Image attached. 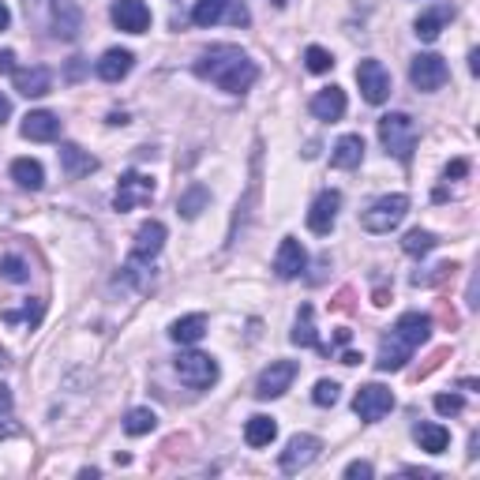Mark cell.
<instances>
[{
    "label": "cell",
    "mask_w": 480,
    "mask_h": 480,
    "mask_svg": "<svg viewBox=\"0 0 480 480\" xmlns=\"http://www.w3.org/2000/svg\"><path fill=\"white\" fill-rule=\"evenodd\" d=\"M177 375H180V383L184 387H192V390H211L218 383V361L211 357V353H196V349H188L180 353V357L173 361Z\"/></svg>",
    "instance_id": "obj_3"
},
{
    "label": "cell",
    "mask_w": 480,
    "mask_h": 480,
    "mask_svg": "<svg viewBox=\"0 0 480 480\" xmlns=\"http://www.w3.org/2000/svg\"><path fill=\"white\" fill-rule=\"evenodd\" d=\"M60 170H65L68 180H79V177H91L98 170V158L87 154L75 143H60Z\"/></svg>",
    "instance_id": "obj_17"
},
{
    "label": "cell",
    "mask_w": 480,
    "mask_h": 480,
    "mask_svg": "<svg viewBox=\"0 0 480 480\" xmlns=\"http://www.w3.org/2000/svg\"><path fill=\"white\" fill-rule=\"evenodd\" d=\"M0 72H15V57L12 53H0Z\"/></svg>",
    "instance_id": "obj_41"
},
{
    "label": "cell",
    "mask_w": 480,
    "mask_h": 480,
    "mask_svg": "<svg viewBox=\"0 0 480 480\" xmlns=\"http://www.w3.org/2000/svg\"><path fill=\"white\" fill-rule=\"evenodd\" d=\"M402 248H406V256H428L435 248V237L428 233V229H413V233H406Z\"/></svg>",
    "instance_id": "obj_32"
},
{
    "label": "cell",
    "mask_w": 480,
    "mask_h": 480,
    "mask_svg": "<svg viewBox=\"0 0 480 480\" xmlns=\"http://www.w3.org/2000/svg\"><path fill=\"white\" fill-rule=\"evenodd\" d=\"M154 199V177L139 173V170H128L117 184V196H113V206L124 214V211H135V206H147Z\"/></svg>",
    "instance_id": "obj_6"
},
{
    "label": "cell",
    "mask_w": 480,
    "mask_h": 480,
    "mask_svg": "<svg viewBox=\"0 0 480 480\" xmlns=\"http://www.w3.org/2000/svg\"><path fill=\"white\" fill-rule=\"evenodd\" d=\"M409 79H413V87L416 91H440L443 83L450 79V68H447V60L440 53H416L413 57V65H409Z\"/></svg>",
    "instance_id": "obj_7"
},
{
    "label": "cell",
    "mask_w": 480,
    "mask_h": 480,
    "mask_svg": "<svg viewBox=\"0 0 480 480\" xmlns=\"http://www.w3.org/2000/svg\"><path fill=\"white\" fill-rule=\"evenodd\" d=\"M275 4H278V8H285V4H289V0H275Z\"/></svg>",
    "instance_id": "obj_45"
},
{
    "label": "cell",
    "mask_w": 480,
    "mask_h": 480,
    "mask_svg": "<svg viewBox=\"0 0 480 480\" xmlns=\"http://www.w3.org/2000/svg\"><path fill=\"white\" fill-rule=\"evenodd\" d=\"M364 158V139L361 135H342L334 143V154H330V165L334 170H357Z\"/></svg>",
    "instance_id": "obj_23"
},
{
    "label": "cell",
    "mask_w": 480,
    "mask_h": 480,
    "mask_svg": "<svg viewBox=\"0 0 480 480\" xmlns=\"http://www.w3.org/2000/svg\"><path fill=\"white\" fill-rule=\"evenodd\" d=\"M196 75L211 79L214 87H222L229 94H244L259 79V68L240 46H211L196 60Z\"/></svg>",
    "instance_id": "obj_1"
},
{
    "label": "cell",
    "mask_w": 480,
    "mask_h": 480,
    "mask_svg": "<svg viewBox=\"0 0 480 480\" xmlns=\"http://www.w3.org/2000/svg\"><path fill=\"white\" fill-rule=\"evenodd\" d=\"M319 450H323V443L316 440V435H293L289 447L282 450L278 466H282V473H301V469H308L311 462H316Z\"/></svg>",
    "instance_id": "obj_11"
},
{
    "label": "cell",
    "mask_w": 480,
    "mask_h": 480,
    "mask_svg": "<svg viewBox=\"0 0 480 480\" xmlns=\"http://www.w3.org/2000/svg\"><path fill=\"white\" fill-rule=\"evenodd\" d=\"M206 203H211V192H206V188L203 184H192V188H188V192L180 196V203H177V211L184 214V218H199V211H203V206Z\"/></svg>",
    "instance_id": "obj_30"
},
{
    "label": "cell",
    "mask_w": 480,
    "mask_h": 480,
    "mask_svg": "<svg viewBox=\"0 0 480 480\" xmlns=\"http://www.w3.org/2000/svg\"><path fill=\"white\" fill-rule=\"evenodd\" d=\"M12 79H15V91L23 98H41V94H49V87H53L49 68H15Z\"/></svg>",
    "instance_id": "obj_19"
},
{
    "label": "cell",
    "mask_w": 480,
    "mask_h": 480,
    "mask_svg": "<svg viewBox=\"0 0 480 480\" xmlns=\"http://www.w3.org/2000/svg\"><path fill=\"white\" fill-rule=\"evenodd\" d=\"M0 275L19 285V282H27V278H31V266H27L23 259H19V256H4V263H0Z\"/></svg>",
    "instance_id": "obj_34"
},
{
    "label": "cell",
    "mask_w": 480,
    "mask_h": 480,
    "mask_svg": "<svg viewBox=\"0 0 480 480\" xmlns=\"http://www.w3.org/2000/svg\"><path fill=\"white\" fill-rule=\"evenodd\" d=\"M154 424H158V416L151 409H132L124 416V432L128 435H147V432H154Z\"/></svg>",
    "instance_id": "obj_31"
},
{
    "label": "cell",
    "mask_w": 480,
    "mask_h": 480,
    "mask_svg": "<svg viewBox=\"0 0 480 480\" xmlns=\"http://www.w3.org/2000/svg\"><path fill=\"white\" fill-rule=\"evenodd\" d=\"M380 139H383V147L387 154H394L402 165L413 161V151H416V124L409 113H387L380 120Z\"/></svg>",
    "instance_id": "obj_2"
},
{
    "label": "cell",
    "mask_w": 480,
    "mask_h": 480,
    "mask_svg": "<svg viewBox=\"0 0 480 480\" xmlns=\"http://www.w3.org/2000/svg\"><path fill=\"white\" fill-rule=\"evenodd\" d=\"M23 135L34 139V143H53V139L60 135V117L49 113V109L27 113V117H23Z\"/></svg>",
    "instance_id": "obj_18"
},
{
    "label": "cell",
    "mask_w": 480,
    "mask_h": 480,
    "mask_svg": "<svg viewBox=\"0 0 480 480\" xmlns=\"http://www.w3.org/2000/svg\"><path fill=\"white\" fill-rule=\"evenodd\" d=\"M132 65H135V57L128 49H109L106 57L98 60V75L106 79V83H120L124 75L132 72Z\"/></svg>",
    "instance_id": "obj_24"
},
{
    "label": "cell",
    "mask_w": 480,
    "mask_h": 480,
    "mask_svg": "<svg viewBox=\"0 0 480 480\" xmlns=\"http://www.w3.org/2000/svg\"><path fill=\"white\" fill-rule=\"evenodd\" d=\"M406 214H409V199L406 196H383L361 214V225L368 229V233H390V229L402 225Z\"/></svg>",
    "instance_id": "obj_5"
},
{
    "label": "cell",
    "mask_w": 480,
    "mask_h": 480,
    "mask_svg": "<svg viewBox=\"0 0 480 480\" xmlns=\"http://www.w3.org/2000/svg\"><path fill=\"white\" fill-rule=\"evenodd\" d=\"M311 402H316V406H334V402H338V383H334V380H319L316 383V390H311Z\"/></svg>",
    "instance_id": "obj_35"
},
{
    "label": "cell",
    "mask_w": 480,
    "mask_h": 480,
    "mask_svg": "<svg viewBox=\"0 0 480 480\" xmlns=\"http://www.w3.org/2000/svg\"><path fill=\"white\" fill-rule=\"evenodd\" d=\"M304 65H308V72L323 75V72H330V68H334V57H330L323 46H308V49H304Z\"/></svg>",
    "instance_id": "obj_33"
},
{
    "label": "cell",
    "mask_w": 480,
    "mask_h": 480,
    "mask_svg": "<svg viewBox=\"0 0 480 480\" xmlns=\"http://www.w3.org/2000/svg\"><path fill=\"white\" fill-rule=\"evenodd\" d=\"M338 211H342V196L334 192H319L316 196V203H311V211H308V229L316 237H327L330 229H334V222H338Z\"/></svg>",
    "instance_id": "obj_12"
},
{
    "label": "cell",
    "mask_w": 480,
    "mask_h": 480,
    "mask_svg": "<svg viewBox=\"0 0 480 480\" xmlns=\"http://www.w3.org/2000/svg\"><path fill=\"white\" fill-rule=\"evenodd\" d=\"M462 398H458V394H440V398H435V413H443V416H454V413H462Z\"/></svg>",
    "instance_id": "obj_36"
},
{
    "label": "cell",
    "mask_w": 480,
    "mask_h": 480,
    "mask_svg": "<svg viewBox=\"0 0 480 480\" xmlns=\"http://www.w3.org/2000/svg\"><path fill=\"white\" fill-rule=\"evenodd\" d=\"M165 248V225L161 222H143L139 225V233H135V244H132V266L139 263H151L158 252Z\"/></svg>",
    "instance_id": "obj_14"
},
{
    "label": "cell",
    "mask_w": 480,
    "mask_h": 480,
    "mask_svg": "<svg viewBox=\"0 0 480 480\" xmlns=\"http://www.w3.org/2000/svg\"><path fill=\"white\" fill-rule=\"evenodd\" d=\"M192 23L196 27H214V23H233V27H248L252 15L240 0H196L192 8Z\"/></svg>",
    "instance_id": "obj_4"
},
{
    "label": "cell",
    "mask_w": 480,
    "mask_h": 480,
    "mask_svg": "<svg viewBox=\"0 0 480 480\" xmlns=\"http://www.w3.org/2000/svg\"><path fill=\"white\" fill-rule=\"evenodd\" d=\"M206 334V316H184V319H177L173 327H170V338L173 342H180V345H196L199 338Z\"/></svg>",
    "instance_id": "obj_28"
},
{
    "label": "cell",
    "mask_w": 480,
    "mask_h": 480,
    "mask_svg": "<svg viewBox=\"0 0 480 480\" xmlns=\"http://www.w3.org/2000/svg\"><path fill=\"white\" fill-rule=\"evenodd\" d=\"M8 117H12V101H8L4 94H0V124H4Z\"/></svg>",
    "instance_id": "obj_43"
},
{
    "label": "cell",
    "mask_w": 480,
    "mask_h": 480,
    "mask_svg": "<svg viewBox=\"0 0 480 480\" xmlns=\"http://www.w3.org/2000/svg\"><path fill=\"white\" fill-rule=\"evenodd\" d=\"M413 357V345L402 338V334H387V338L380 342V357H375V368L380 371H398V368H406V361Z\"/></svg>",
    "instance_id": "obj_16"
},
{
    "label": "cell",
    "mask_w": 480,
    "mask_h": 480,
    "mask_svg": "<svg viewBox=\"0 0 480 480\" xmlns=\"http://www.w3.org/2000/svg\"><path fill=\"white\" fill-rule=\"evenodd\" d=\"M113 23L124 31V34H143L151 27V8L143 4V0H113Z\"/></svg>",
    "instance_id": "obj_13"
},
{
    "label": "cell",
    "mask_w": 480,
    "mask_h": 480,
    "mask_svg": "<svg viewBox=\"0 0 480 480\" xmlns=\"http://www.w3.org/2000/svg\"><path fill=\"white\" fill-rule=\"evenodd\" d=\"M304 266H308V252H304V244L297 237H285L278 244V256H275V270H278V278H301L304 275Z\"/></svg>",
    "instance_id": "obj_15"
},
{
    "label": "cell",
    "mask_w": 480,
    "mask_h": 480,
    "mask_svg": "<svg viewBox=\"0 0 480 480\" xmlns=\"http://www.w3.org/2000/svg\"><path fill=\"white\" fill-rule=\"evenodd\" d=\"M297 380V364L293 361H275L270 368H263V375L256 380V398H282L289 390V383Z\"/></svg>",
    "instance_id": "obj_10"
},
{
    "label": "cell",
    "mask_w": 480,
    "mask_h": 480,
    "mask_svg": "<svg viewBox=\"0 0 480 480\" xmlns=\"http://www.w3.org/2000/svg\"><path fill=\"white\" fill-rule=\"evenodd\" d=\"M466 173H469V161H466V158H458V161L447 165V180H450V177H466Z\"/></svg>",
    "instance_id": "obj_39"
},
{
    "label": "cell",
    "mask_w": 480,
    "mask_h": 480,
    "mask_svg": "<svg viewBox=\"0 0 480 480\" xmlns=\"http://www.w3.org/2000/svg\"><path fill=\"white\" fill-rule=\"evenodd\" d=\"M8 23H12V12H8L4 0H0V31H8Z\"/></svg>",
    "instance_id": "obj_42"
},
{
    "label": "cell",
    "mask_w": 480,
    "mask_h": 480,
    "mask_svg": "<svg viewBox=\"0 0 480 480\" xmlns=\"http://www.w3.org/2000/svg\"><path fill=\"white\" fill-rule=\"evenodd\" d=\"M293 345H304V349H319V334H316V311H311V304H304V308L297 311Z\"/></svg>",
    "instance_id": "obj_29"
},
{
    "label": "cell",
    "mask_w": 480,
    "mask_h": 480,
    "mask_svg": "<svg viewBox=\"0 0 480 480\" xmlns=\"http://www.w3.org/2000/svg\"><path fill=\"white\" fill-rule=\"evenodd\" d=\"M311 117H319V120H342L345 117V91L342 87H327L319 91L316 98H311Z\"/></svg>",
    "instance_id": "obj_20"
},
{
    "label": "cell",
    "mask_w": 480,
    "mask_h": 480,
    "mask_svg": "<svg viewBox=\"0 0 480 480\" xmlns=\"http://www.w3.org/2000/svg\"><path fill=\"white\" fill-rule=\"evenodd\" d=\"M353 409H357L361 421L375 424V421H383V416L394 409V394L383 387V383H368L357 390V398H353Z\"/></svg>",
    "instance_id": "obj_9"
},
{
    "label": "cell",
    "mask_w": 480,
    "mask_h": 480,
    "mask_svg": "<svg viewBox=\"0 0 480 480\" xmlns=\"http://www.w3.org/2000/svg\"><path fill=\"white\" fill-rule=\"evenodd\" d=\"M357 83L368 106H383L390 98V72L380 65V60H361L357 65Z\"/></svg>",
    "instance_id": "obj_8"
},
{
    "label": "cell",
    "mask_w": 480,
    "mask_h": 480,
    "mask_svg": "<svg viewBox=\"0 0 480 480\" xmlns=\"http://www.w3.org/2000/svg\"><path fill=\"white\" fill-rule=\"evenodd\" d=\"M364 357H361V353H342V364H361Z\"/></svg>",
    "instance_id": "obj_44"
},
{
    "label": "cell",
    "mask_w": 480,
    "mask_h": 480,
    "mask_svg": "<svg viewBox=\"0 0 480 480\" xmlns=\"http://www.w3.org/2000/svg\"><path fill=\"white\" fill-rule=\"evenodd\" d=\"M394 334H402V338L416 349V345H424L428 342V334H432V319L424 316V311H406V316L394 323Z\"/></svg>",
    "instance_id": "obj_22"
},
{
    "label": "cell",
    "mask_w": 480,
    "mask_h": 480,
    "mask_svg": "<svg viewBox=\"0 0 480 480\" xmlns=\"http://www.w3.org/2000/svg\"><path fill=\"white\" fill-rule=\"evenodd\" d=\"M12 413V390L8 387H0V421Z\"/></svg>",
    "instance_id": "obj_40"
},
{
    "label": "cell",
    "mask_w": 480,
    "mask_h": 480,
    "mask_svg": "<svg viewBox=\"0 0 480 480\" xmlns=\"http://www.w3.org/2000/svg\"><path fill=\"white\" fill-rule=\"evenodd\" d=\"M371 473H375V469H371L368 462H349V466H345V476H349V480H368Z\"/></svg>",
    "instance_id": "obj_38"
},
{
    "label": "cell",
    "mask_w": 480,
    "mask_h": 480,
    "mask_svg": "<svg viewBox=\"0 0 480 480\" xmlns=\"http://www.w3.org/2000/svg\"><path fill=\"white\" fill-rule=\"evenodd\" d=\"M450 15H454V8H447V4H440V8H428V12H421V15H416V23H413L416 38H421V41H435V38L443 34V27L450 23Z\"/></svg>",
    "instance_id": "obj_21"
},
{
    "label": "cell",
    "mask_w": 480,
    "mask_h": 480,
    "mask_svg": "<svg viewBox=\"0 0 480 480\" xmlns=\"http://www.w3.org/2000/svg\"><path fill=\"white\" fill-rule=\"evenodd\" d=\"M413 440L421 443V450H428V454H443L450 447V432L443 424H416Z\"/></svg>",
    "instance_id": "obj_27"
},
{
    "label": "cell",
    "mask_w": 480,
    "mask_h": 480,
    "mask_svg": "<svg viewBox=\"0 0 480 480\" xmlns=\"http://www.w3.org/2000/svg\"><path fill=\"white\" fill-rule=\"evenodd\" d=\"M278 440V424H275V416H252V421L244 424V443L248 447H270Z\"/></svg>",
    "instance_id": "obj_25"
},
{
    "label": "cell",
    "mask_w": 480,
    "mask_h": 480,
    "mask_svg": "<svg viewBox=\"0 0 480 480\" xmlns=\"http://www.w3.org/2000/svg\"><path fill=\"white\" fill-rule=\"evenodd\" d=\"M12 180L19 188H27V192H38V188L46 184V170H41V161H34V158H15L12 161Z\"/></svg>",
    "instance_id": "obj_26"
},
{
    "label": "cell",
    "mask_w": 480,
    "mask_h": 480,
    "mask_svg": "<svg viewBox=\"0 0 480 480\" xmlns=\"http://www.w3.org/2000/svg\"><path fill=\"white\" fill-rule=\"evenodd\" d=\"M15 319H27V323H38L41 319V304H27L23 311H4V323H15Z\"/></svg>",
    "instance_id": "obj_37"
}]
</instances>
